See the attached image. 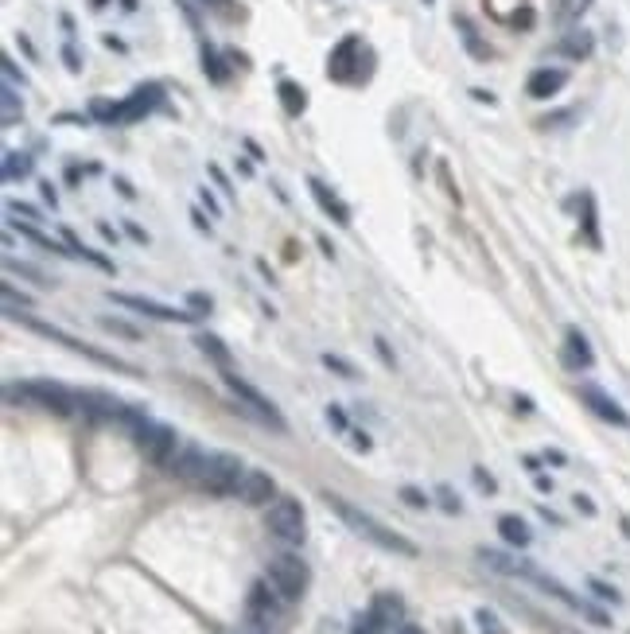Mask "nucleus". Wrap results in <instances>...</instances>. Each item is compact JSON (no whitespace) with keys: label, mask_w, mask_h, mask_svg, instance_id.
I'll list each match as a JSON object with an SVG mask.
<instances>
[{"label":"nucleus","mask_w":630,"mask_h":634,"mask_svg":"<svg viewBox=\"0 0 630 634\" xmlns=\"http://www.w3.org/2000/svg\"><path fill=\"white\" fill-rule=\"evenodd\" d=\"M238 498L245 506H269V502L277 498V483H272V475H265V471H245L238 483Z\"/></svg>","instance_id":"dca6fc26"},{"label":"nucleus","mask_w":630,"mask_h":634,"mask_svg":"<svg viewBox=\"0 0 630 634\" xmlns=\"http://www.w3.org/2000/svg\"><path fill=\"white\" fill-rule=\"evenodd\" d=\"M401 498L409 502V506H416V510H425V506H428V495H420L416 487H401Z\"/></svg>","instance_id":"a18cd8bd"},{"label":"nucleus","mask_w":630,"mask_h":634,"mask_svg":"<svg viewBox=\"0 0 630 634\" xmlns=\"http://www.w3.org/2000/svg\"><path fill=\"white\" fill-rule=\"evenodd\" d=\"M455 28H459V35H463V47L471 51V59H479V62H487V59H491V47L479 40L475 24H471L467 16H455Z\"/></svg>","instance_id":"cd10ccee"},{"label":"nucleus","mask_w":630,"mask_h":634,"mask_svg":"<svg viewBox=\"0 0 630 634\" xmlns=\"http://www.w3.org/2000/svg\"><path fill=\"white\" fill-rule=\"evenodd\" d=\"M16 304H20V308H28L32 300H28V296H24V292L12 289V284H5V308H8V312H16Z\"/></svg>","instance_id":"37998d69"},{"label":"nucleus","mask_w":630,"mask_h":634,"mask_svg":"<svg viewBox=\"0 0 630 634\" xmlns=\"http://www.w3.org/2000/svg\"><path fill=\"white\" fill-rule=\"evenodd\" d=\"M564 86H568V71L564 67H537L530 79H525V94L533 101H549V98H557Z\"/></svg>","instance_id":"2eb2a0df"},{"label":"nucleus","mask_w":630,"mask_h":634,"mask_svg":"<svg viewBox=\"0 0 630 634\" xmlns=\"http://www.w3.org/2000/svg\"><path fill=\"white\" fill-rule=\"evenodd\" d=\"M59 238H62V241H67V245H71V253H74V257H82V261H90V265H98V269H101V273H117V269H113V261H110V257H101L98 250H90V245H82V241H78V238H74V230H59Z\"/></svg>","instance_id":"a878e982"},{"label":"nucleus","mask_w":630,"mask_h":634,"mask_svg":"<svg viewBox=\"0 0 630 634\" xmlns=\"http://www.w3.org/2000/svg\"><path fill=\"white\" fill-rule=\"evenodd\" d=\"M78 393V412L90 421V424H133L140 412L125 401H117L113 393H101V390H74Z\"/></svg>","instance_id":"9d476101"},{"label":"nucleus","mask_w":630,"mask_h":634,"mask_svg":"<svg viewBox=\"0 0 630 634\" xmlns=\"http://www.w3.org/2000/svg\"><path fill=\"white\" fill-rule=\"evenodd\" d=\"M580 401L587 405V412H596L603 424H611V429H630V412L611 393H603L599 385H580Z\"/></svg>","instance_id":"4468645a"},{"label":"nucleus","mask_w":630,"mask_h":634,"mask_svg":"<svg viewBox=\"0 0 630 634\" xmlns=\"http://www.w3.org/2000/svg\"><path fill=\"white\" fill-rule=\"evenodd\" d=\"M479 561L487 568H494V572H502V576H525V580L533 576V564L518 561V556H506V553H494V549H479Z\"/></svg>","instance_id":"5701e85b"},{"label":"nucleus","mask_w":630,"mask_h":634,"mask_svg":"<svg viewBox=\"0 0 630 634\" xmlns=\"http://www.w3.org/2000/svg\"><path fill=\"white\" fill-rule=\"evenodd\" d=\"M308 191H311V199L320 203V211H323L327 218H331L335 226H350V206H347L343 199H339L335 191H331V187L323 184V179H315V175H308Z\"/></svg>","instance_id":"a211bd4d"},{"label":"nucleus","mask_w":630,"mask_h":634,"mask_svg":"<svg viewBox=\"0 0 630 634\" xmlns=\"http://www.w3.org/2000/svg\"><path fill=\"white\" fill-rule=\"evenodd\" d=\"M0 98H5V128H8V125H16L24 118V101H20V94H16V86H12V82H5Z\"/></svg>","instance_id":"2f4dec72"},{"label":"nucleus","mask_w":630,"mask_h":634,"mask_svg":"<svg viewBox=\"0 0 630 634\" xmlns=\"http://www.w3.org/2000/svg\"><path fill=\"white\" fill-rule=\"evenodd\" d=\"M545 459L557 463V468H564V463H568V459H564V451H545Z\"/></svg>","instance_id":"4d7b16f0"},{"label":"nucleus","mask_w":630,"mask_h":634,"mask_svg":"<svg viewBox=\"0 0 630 634\" xmlns=\"http://www.w3.org/2000/svg\"><path fill=\"white\" fill-rule=\"evenodd\" d=\"M199 62H203V74L215 86H226L230 79H234V71H230V62H226V55H222V51L210 43V40H203L199 43Z\"/></svg>","instance_id":"aec40b11"},{"label":"nucleus","mask_w":630,"mask_h":634,"mask_svg":"<svg viewBox=\"0 0 630 634\" xmlns=\"http://www.w3.org/2000/svg\"><path fill=\"white\" fill-rule=\"evenodd\" d=\"M222 382H226V390L234 393V401H238V405H242L253 421H261V424H265V429H272V432H288L284 412H281L277 405H272V401H269L265 393H261L253 382H245L242 374H234V370H230V374H222Z\"/></svg>","instance_id":"39448f33"},{"label":"nucleus","mask_w":630,"mask_h":634,"mask_svg":"<svg viewBox=\"0 0 630 634\" xmlns=\"http://www.w3.org/2000/svg\"><path fill=\"white\" fill-rule=\"evenodd\" d=\"M397 634H425V627H416V623H401Z\"/></svg>","instance_id":"bf43d9fd"},{"label":"nucleus","mask_w":630,"mask_h":634,"mask_svg":"<svg viewBox=\"0 0 630 634\" xmlns=\"http://www.w3.org/2000/svg\"><path fill=\"white\" fill-rule=\"evenodd\" d=\"M580 203H584V238H587V241H592L596 250H599V226H596V199H592V195H584Z\"/></svg>","instance_id":"473e14b6"},{"label":"nucleus","mask_w":630,"mask_h":634,"mask_svg":"<svg viewBox=\"0 0 630 634\" xmlns=\"http://www.w3.org/2000/svg\"><path fill=\"white\" fill-rule=\"evenodd\" d=\"M436 498H440V506L448 510V514H459L463 506H459V498L452 495V487H436Z\"/></svg>","instance_id":"79ce46f5"},{"label":"nucleus","mask_w":630,"mask_h":634,"mask_svg":"<svg viewBox=\"0 0 630 634\" xmlns=\"http://www.w3.org/2000/svg\"><path fill=\"white\" fill-rule=\"evenodd\" d=\"M195 346L206 355V362H215V370L222 374H230L234 370V355H230V346L218 339L215 331H195Z\"/></svg>","instance_id":"412c9836"},{"label":"nucleus","mask_w":630,"mask_h":634,"mask_svg":"<svg viewBox=\"0 0 630 634\" xmlns=\"http://www.w3.org/2000/svg\"><path fill=\"white\" fill-rule=\"evenodd\" d=\"M265 529L281 541V545H288V549L304 545V534H308V529H304V506H300L296 498H288V495L272 498L269 502V514H265Z\"/></svg>","instance_id":"6e6552de"},{"label":"nucleus","mask_w":630,"mask_h":634,"mask_svg":"<svg viewBox=\"0 0 630 634\" xmlns=\"http://www.w3.org/2000/svg\"><path fill=\"white\" fill-rule=\"evenodd\" d=\"M377 355L386 358V366H393V351H389V346H386V339H377Z\"/></svg>","instance_id":"6e6d98bb"},{"label":"nucleus","mask_w":630,"mask_h":634,"mask_svg":"<svg viewBox=\"0 0 630 634\" xmlns=\"http://www.w3.org/2000/svg\"><path fill=\"white\" fill-rule=\"evenodd\" d=\"M425 5H436V0H425Z\"/></svg>","instance_id":"680f3d73"},{"label":"nucleus","mask_w":630,"mask_h":634,"mask_svg":"<svg viewBox=\"0 0 630 634\" xmlns=\"http://www.w3.org/2000/svg\"><path fill=\"white\" fill-rule=\"evenodd\" d=\"M187 312H191L195 319H203V316L215 312V304H210V296H203V292H191V296H187Z\"/></svg>","instance_id":"c9c22d12"},{"label":"nucleus","mask_w":630,"mask_h":634,"mask_svg":"<svg viewBox=\"0 0 630 634\" xmlns=\"http://www.w3.org/2000/svg\"><path fill=\"white\" fill-rule=\"evenodd\" d=\"M32 175V152H5V167H0V179L5 184H16V179Z\"/></svg>","instance_id":"bb28decb"},{"label":"nucleus","mask_w":630,"mask_h":634,"mask_svg":"<svg viewBox=\"0 0 630 634\" xmlns=\"http://www.w3.org/2000/svg\"><path fill=\"white\" fill-rule=\"evenodd\" d=\"M277 98H281V106L288 118H300V113L308 109V94H304V86L292 82V79H281L277 82Z\"/></svg>","instance_id":"393cba45"},{"label":"nucleus","mask_w":630,"mask_h":634,"mask_svg":"<svg viewBox=\"0 0 630 634\" xmlns=\"http://www.w3.org/2000/svg\"><path fill=\"white\" fill-rule=\"evenodd\" d=\"M265 580H269L272 591H277L284 603H296V600H304V591H308V584H311V568L300 561L296 553H277V556L269 561Z\"/></svg>","instance_id":"423d86ee"},{"label":"nucleus","mask_w":630,"mask_h":634,"mask_svg":"<svg viewBox=\"0 0 630 634\" xmlns=\"http://www.w3.org/2000/svg\"><path fill=\"white\" fill-rule=\"evenodd\" d=\"M125 230H129V234H133V241H140V245H148V234H144V230H140L137 222H125Z\"/></svg>","instance_id":"864d4df0"},{"label":"nucleus","mask_w":630,"mask_h":634,"mask_svg":"<svg viewBox=\"0 0 630 634\" xmlns=\"http://www.w3.org/2000/svg\"><path fill=\"white\" fill-rule=\"evenodd\" d=\"M199 199H203V203H206V211H210V214H222V206H218V203H215V195H210V191H206V187H203V191H199Z\"/></svg>","instance_id":"603ef678"},{"label":"nucleus","mask_w":630,"mask_h":634,"mask_svg":"<svg viewBox=\"0 0 630 634\" xmlns=\"http://www.w3.org/2000/svg\"><path fill=\"white\" fill-rule=\"evenodd\" d=\"M199 5H203L206 12H215V16H222V20H238V16H242V5H238V0H199Z\"/></svg>","instance_id":"72a5a7b5"},{"label":"nucleus","mask_w":630,"mask_h":634,"mask_svg":"<svg viewBox=\"0 0 630 634\" xmlns=\"http://www.w3.org/2000/svg\"><path fill=\"white\" fill-rule=\"evenodd\" d=\"M12 319H20L24 327L28 331H35V335H43V339H59L62 346H71V351H78V355H86V358H94L98 366H110V370H121V374H137V370H129L121 358H113V355H105V351H98V346H90V343H82V339H71L67 331H59V327H51V323H39V319H32V316H20V312H8Z\"/></svg>","instance_id":"9b49d317"},{"label":"nucleus","mask_w":630,"mask_h":634,"mask_svg":"<svg viewBox=\"0 0 630 634\" xmlns=\"http://www.w3.org/2000/svg\"><path fill=\"white\" fill-rule=\"evenodd\" d=\"M475 483H479V490H487V495H494V490H498V487H494V478H491L487 471H482V468H475Z\"/></svg>","instance_id":"de8ad7c7"},{"label":"nucleus","mask_w":630,"mask_h":634,"mask_svg":"<svg viewBox=\"0 0 630 634\" xmlns=\"http://www.w3.org/2000/svg\"><path fill=\"white\" fill-rule=\"evenodd\" d=\"M498 534H502V541L510 549H530V541H533V529L521 522L518 514H502L498 517Z\"/></svg>","instance_id":"b1692460"},{"label":"nucleus","mask_w":630,"mask_h":634,"mask_svg":"<svg viewBox=\"0 0 630 634\" xmlns=\"http://www.w3.org/2000/svg\"><path fill=\"white\" fill-rule=\"evenodd\" d=\"M101 40H105V47H110V51H125V43L117 40V35H101Z\"/></svg>","instance_id":"13d9d810"},{"label":"nucleus","mask_w":630,"mask_h":634,"mask_svg":"<svg viewBox=\"0 0 630 634\" xmlns=\"http://www.w3.org/2000/svg\"><path fill=\"white\" fill-rule=\"evenodd\" d=\"M101 327H110L113 335H121V339H140V331H133V327H129V323H121V319H110V316L101 319Z\"/></svg>","instance_id":"ea45409f"},{"label":"nucleus","mask_w":630,"mask_h":634,"mask_svg":"<svg viewBox=\"0 0 630 634\" xmlns=\"http://www.w3.org/2000/svg\"><path fill=\"white\" fill-rule=\"evenodd\" d=\"M281 607H284V600L272 591L269 580H257L245 595V619L253 623V630H269L281 619Z\"/></svg>","instance_id":"f8f14e48"},{"label":"nucleus","mask_w":630,"mask_h":634,"mask_svg":"<svg viewBox=\"0 0 630 634\" xmlns=\"http://www.w3.org/2000/svg\"><path fill=\"white\" fill-rule=\"evenodd\" d=\"M323 498H327V506H331L339 517H343V525L354 529V534H358L362 541H370L374 549H382V553H397V556H416V553H420L405 534H397V529L382 525L374 514H366L362 506H354V502L339 498V495H323Z\"/></svg>","instance_id":"f257e3e1"},{"label":"nucleus","mask_w":630,"mask_h":634,"mask_svg":"<svg viewBox=\"0 0 630 634\" xmlns=\"http://www.w3.org/2000/svg\"><path fill=\"white\" fill-rule=\"evenodd\" d=\"M560 358H564V366H568V370H587V366H596V351H592V343H587V335H584L580 327H568V331H564Z\"/></svg>","instance_id":"f3484780"},{"label":"nucleus","mask_w":630,"mask_h":634,"mask_svg":"<svg viewBox=\"0 0 630 634\" xmlns=\"http://www.w3.org/2000/svg\"><path fill=\"white\" fill-rule=\"evenodd\" d=\"M374 71V51L362 43V35H343L331 55H327V79L339 82V86H362L366 79H370Z\"/></svg>","instance_id":"7ed1b4c3"},{"label":"nucleus","mask_w":630,"mask_h":634,"mask_svg":"<svg viewBox=\"0 0 630 634\" xmlns=\"http://www.w3.org/2000/svg\"><path fill=\"white\" fill-rule=\"evenodd\" d=\"M347 436H350V444L358 448V451H370V448H374V444H370V436H366V432H354V429H350Z\"/></svg>","instance_id":"09e8293b"},{"label":"nucleus","mask_w":630,"mask_h":634,"mask_svg":"<svg viewBox=\"0 0 630 634\" xmlns=\"http://www.w3.org/2000/svg\"><path fill=\"white\" fill-rule=\"evenodd\" d=\"M592 51H596V35L584 32V28H576V32H568V35H560V40H557V55L572 59V62H584Z\"/></svg>","instance_id":"4be33fe9"},{"label":"nucleus","mask_w":630,"mask_h":634,"mask_svg":"<svg viewBox=\"0 0 630 634\" xmlns=\"http://www.w3.org/2000/svg\"><path fill=\"white\" fill-rule=\"evenodd\" d=\"M39 195H43V203L51 206V211H55V203H59V195H55V187H51V184H39Z\"/></svg>","instance_id":"8fccbe9b"},{"label":"nucleus","mask_w":630,"mask_h":634,"mask_svg":"<svg viewBox=\"0 0 630 634\" xmlns=\"http://www.w3.org/2000/svg\"><path fill=\"white\" fill-rule=\"evenodd\" d=\"M323 366H327V370H335L339 378H358V370H354L347 358H339V355H323Z\"/></svg>","instance_id":"e433bc0d"},{"label":"nucleus","mask_w":630,"mask_h":634,"mask_svg":"<svg viewBox=\"0 0 630 634\" xmlns=\"http://www.w3.org/2000/svg\"><path fill=\"white\" fill-rule=\"evenodd\" d=\"M0 67H5V82H12V86H24L28 79H24V71L16 67V62H12V55H5V62H0Z\"/></svg>","instance_id":"a19ab883"},{"label":"nucleus","mask_w":630,"mask_h":634,"mask_svg":"<svg viewBox=\"0 0 630 634\" xmlns=\"http://www.w3.org/2000/svg\"><path fill=\"white\" fill-rule=\"evenodd\" d=\"M249 634H261V630H249Z\"/></svg>","instance_id":"e2e57ef3"},{"label":"nucleus","mask_w":630,"mask_h":634,"mask_svg":"<svg viewBox=\"0 0 630 634\" xmlns=\"http://www.w3.org/2000/svg\"><path fill=\"white\" fill-rule=\"evenodd\" d=\"M370 607H374V611L386 619L389 627H393V623H401V615H405V603H401V595H393V591H377Z\"/></svg>","instance_id":"c85d7f7f"},{"label":"nucleus","mask_w":630,"mask_h":634,"mask_svg":"<svg viewBox=\"0 0 630 634\" xmlns=\"http://www.w3.org/2000/svg\"><path fill=\"white\" fill-rule=\"evenodd\" d=\"M113 304L129 308V312L137 316H148V319H160V323H195V316L187 308H167L160 300H152V296H133V292H110Z\"/></svg>","instance_id":"ddd939ff"},{"label":"nucleus","mask_w":630,"mask_h":634,"mask_svg":"<svg viewBox=\"0 0 630 634\" xmlns=\"http://www.w3.org/2000/svg\"><path fill=\"white\" fill-rule=\"evenodd\" d=\"M350 634H389V623L374 611V607H366V611L350 623Z\"/></svg>","instance_id":"c756f323"},{"label":"nucleus","mask_w":630,"mask_h":634,"mask_svg":"<svg viewBox=\"0 0 630 634\" xmlns=\"http://www.w3.org/2000/svg\"><path fill=\"white\" fill-rule=\"evenodd\" d=\"M206 172H210V179H215V184H218V187H222V191H226V195H230V179H226V172H222L218 164H210Z\"/></svg>","instance_id":"49530a36"},{"label":"nucleus","mask_w":630,"mask_h":634,"mask_svg":"<svg viewBox=\"0 0 630 634\" xmlns=\"http://www.w3.org/2000/svg\"><path fill=\"white\" fill-rule=\"evenodd\" d=\"M475 623H479V634H510V630L502 627V619H498L491 607H479V611H475Z\"/></svg>","instance_id":"f704fd0d"},{"label":"nucleus","mask_w":630,"mask_h":634,"mask_svg":"<svg viewBox=\"0 0 630 634\" xmlns=\"http://www.w3.org/2000/svg\"><path fill=\"white\" fill-rule=\"evenodd\" d=\"M164 101H167V90L160 82H144L129 98H117V101L94 98L90 101V118L101 121V125H137V121L148 118V113L164 109Z\"/></svg>","instance_id":"f03ea898"},{"label":"nucleus","mask_w":630,"mask_h":634,"mask_svg":"<svg viewBox=\"0 0 630 634\" xmlns=\"http://www.w3.org/2000/svg\"><path fill=\"white\" fill-rule=\"evenodd\" d=\"M592 5H596V0H557V24L568 28V24L587 16V8H592Z\"/></svg>","instance_id":"7c9ffc66"},{"label":"nucleus","mask_w":630,"mask_h":634,"mask_svg":"<svg viewBox=\"0 0 630 634\" xmlns=\"http://www.w3.org/2000/svg\"><path fill=\"white\" fill-rule=\"evenodd\" d=\"M203 463H206V451L199 444H183L172 456V463H167V471H172L176 478H183V483H199Z\"/></svg>","instance_id":"6ab92c4d"},{"label":"nucleus","mask_w":630,"mask_h":634,"mask_svg":"<svg viewBox=\"0 0 630 634\" xmlns=\"http://www.w3.org/2000/svg\"><path fill=\"white\" fill-rule=\"evenodd\" d=\"M105 5H110V0H90V8H94V12H101Z\"/></svg>","instance_id":"052dcab7"},{"label":"nucleus","mask_w":630,"mask_h":634,"mask_svg":"<svg viewBox=\"0 0 630 634\" xmlns=\"http://www.w3.org/2000/svg\"><path fill=\"white\" fill-rule=\"evenodd\" d=\"M587 588H592V591L599 595V600H607V603H619V600H623V595L615 591V588H607L603 580H587Z\"/></svg>","instance_id":"c03bdc74"},{"label":"nucleus","mask_w":630,"mask_h":634,"mask_svg":"<svg viewBox=\"0 0 630 634\" xmlns=\"http://www.w3.org/2000/svg\"><path fill=\"white\" fill-rule=\"evenodd\" d=\"M245 475V463L238 456H230V451H206V463H203V475H199V490L206 495H238V483Z\"/></svg>","instance_id":"0eeeda50"},{"label":"nucleus","mask_w":630,"mask_h":634,"mask_svg":"<svg viewBox=\"0 0 630 634\" xmlns=\"http://www.w3.org/2000/svg\"><path fill=\"white\" fill-rule=\"evenodd\" d=\"M98 234H101L105 241H117V230H113L110 222H101V226H98Z\"/></svg>","instance_id":"5fc2aeb1"},{"label":"nucleus","mask_w":630,"mask_h":634,"mask_svg":"<svg viewBox=\"0 0 630 634\" xmlns=\"http://www.w3.org/2000/svg\"><path fill=\"white\" fill-rule=\"evenodd\" d=\"M576 510H584L587 517H592V514H596V502L587 498V495H576Z\"/></svg>","instance_id":"3c124183"},{"label":"nucleus","mask_w":630,"mask_h":634,"mask_svg":"<svg viewBox=\"0 0 630 634\" xmlns=\"http://www.w3.org/2000/svg\"><path fill=\"white\" fill-rule=\"evenodd\" d=\"M5 401H28V405H39L55 417H74L78 412V393L67 390L62 382H12L5 385Z\"/></svg>","instance_id":"20e7f679"},{"label":"nucleus","mask_w":630,"mask_h":634,"mask_svg":"<svg viewBox=\"0 0 630 634\" xmlns=\"http://www.w3.org/2000/svg\"><path fill=\"white\" fill-rule=\"evenodd\" d=\"M62 67H67V71H82V55H78V47L67 40V43H62Z\"/></svg>","instance_id":"58836bf2"},{"label":"nucleus","mask_w":630,"mask_h":634,"mask_svg":"<svg viewBox=\"0 0 630 634\" xmlns=\"http://www.w3.org/2000/svg\"><path fill=\"white\" fill-rule=\"evenodd\" d=\"M133 440H137V448H140V456L148 459V463H156V468H164V463H172V456L179 451V444H176V432L167 429V424H160V421H148V417H137L133 421Z\"/></svg>","instance_id":"1a4fd4ad"},{"label":"nucleus","mask_w":630,"mask_h":634,"mask_svg":"<svg viewBox=\"0 0 630 634\" xmlns=\"http://www.w3.org/2000/svg\"><path fill=\"white\" fill-rule=\"evenodd\" d=\"M327 421H331V429H335V432H350V421H347L343 405H327Z\"/></svg>","instance_id":"4c0bfd02"}]
</instances>
